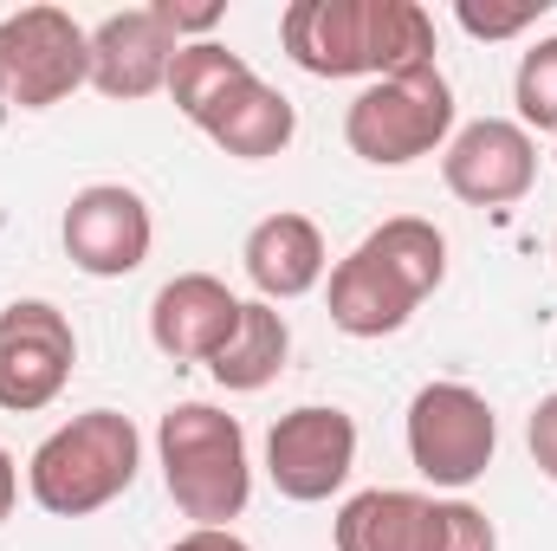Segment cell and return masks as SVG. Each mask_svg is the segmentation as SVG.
<instances>
[{
    "mask_svg": "<svg viewBox=\"0 0 557 551\" xmlns=\"http://www.w3.org/2000/svg\"><path fill=\"white\" fill-rule=\"evenodd\" d=\"M278 46L311 78H396L434 65V20L416 0H292Z\"/></svg>",
    "mask_w": 557,
    "mask_h": 551,
    "instance_id": "cell-1",
    "label": "cell"
},
{
    "mask_svg": "<svg viewBox=\"0 0 557 551\" xmlns=\"http://www.w3.org/2000/svg\"><path fill=\"white\" fill-rule=\"evenodd\" d=\"M441 279H447V234L421 215H396L331 267V325L344 338H389L416 318L428 292H441Z\"/></svg>",
    "mask_w": 557,
    "mask_h": 551,
    "instance_id": "cell-2",
    "label": "cell"
},
{
    "mask_svg": "<svg viewBox=\"0 0 557 551\" xmlns=\"http://www.w3.org/2000/svg\"><path fill=\"white\" fill-rule=\"evenodd\" d=\"M137 467H143L137 421L117 409H85L72 421H59L33 448L26 493L52 519H91V513H104L111 500H124L137 487Z\"/></svg>",
    "mask_w": 557,
    "mask_h": 551,
    "instance_id": "cell-3",
    "label": "cell"
},
{
    "mask_svg": "<svg viewBox=\"0 0 557 551\" xmlns=\"http://www.w3.org/2000/svg\"><path fill=\"white\" fill-rule=\"evenodd\" d=\"M156 467L182 519L195 526H234L253 500V461L240 415L214 403H175L156 421Z\"/></svg>",
    "mask_w": 557,
    "mask_h": 551,
    "instance_id": "cell-4",
    "label": "cell"
},
{
    "mask_svg": "<svg viewBox=\"0 0 557 551\" xmlns=\"http://www.w3.org/2000/svg\"><path fill=\"white\" fill-rule=\"evenodd\" d=\"M460 105H454V85L441 65H416V72H396V78H376L350 98L344 111V143L350 156H363L370 169H409L421 156L447 149V137L460 131L454 124Z\"/></svg>",
    "mask_w": 557,
    "mask_h": 551,
    "instance_id": "cell-5",
    "label": "cell"
},
{
    "mask_svg": "<svg viewBox=\"0 0 557 551\" xmlns=\"http://www.w3.org/2000/svg\"><path fill=\"white\" fill-rule=\"evenodd\" d=\"M91 85V33L65 7H20L0 20V105L52 111Z\"/></svg>",
    "mask_w": 557,
    "mask_h": 551,
    "instance_id": "cell-6",
    "label": "cell"
},
{
    "mask_svg": "<svg viewBox=\"0 0 557 551\" xmlns=\"http://www.w3.org/2000/svg\"><path fill=\"white\" fill-rule=\"evenodd\" d=\"M499 454V415L467 383H421L409 403V461L428 487L467 493Z\"/></svg>",
    "mask_w": 557,
    "mask_h": 551,
    "instance_id": "cell-7",
    "label": "cell"
},
{
    "mask_svg": "<svg viewBox=\"0 0 557 551\" xmlns=\"http://www.w3.org/2000/svg\"><path fill=\"white\" fill-rule=\"evenodd\" d=\"M78 370V331L52 298H13L0 311V409L39 415Z\"/></svg>",
    "mask_w": 557,
    "mask_h": 551,
    "instance_id": "cell-8",
    "label": "cell"
},
{
    "mask_svg": "<svg viewBox=\"0 0 557 551\" xmlns=\"http://www.w3.org/2000/svg\"><path fill=\"white\" fill-rule=\"evenodd\" d=\"M357 474V421L337 403H298L278 415L267 434V480L278 500L292 506H318L331 493H344V480Z\"/></svg>",
    "mask_w": 557,
    "mask_h": 551,
    "instance_id": "cell-9",
    "label": "cell"
},
{
    "mask_svg": "<svg viewBox=\"0 0 557 551\" xmlns=\"http://www.w3.org/2000/svg\"><path fill=\"white\" fill-rule=\"evenodd\" d=\"M441 182L467 208H512L539 182V137L519 118H473L441 149Z\"/></svg>",
    "mask_w": 557,
    "mask_h": 551,
    "instance_id": "cell-10",
    "label": "cell"
},
{
    "mask_svg": "<svg viewBox=\"0 0 557 551\" xmlns=\"http://www.w3.org/2000/svg\"><path fill=\"white\" fill-rule=\"evenodd\" d=\"M65 260L91 279H131L156 247V215L137 188L124 182H91L72 195L65 221H59Z\"/></svg>",
    "mask_w": 557,
    "mask_h": 551,
    "instance_id": "cell-11",
    "label": "cell"
},
{
    "mask_svg": "<svg viewBox=\"0 0 557 551\" xmlns=\"http://www.w3.org/2000/svg\"><path fill=\"white\" fill-rule=\"evenodd\" d=\"M182 39L175 26L162 20V7H124V13H104L91 26V85L117 105H137L156 98L169 85V65H175Z\"/></svg>",
    "mask_w": 557,
    "mask_h": 551,
    "instance_id": "cell-12",
    "label": "cell"
},
{
    "mask_svg": "<svg viewBox=\"0 0 557 551\" xmlns=\"http://www.w3.org/2000/svg\"><path fill=\"white\" fill-rule=\"evenodd\" d=\"M240 305L247 298H234L227 279L175 273L149 298V338L169 364H214L227 351V338L240 331Z\"/></svg>",
    "mask_w": 557,
    "mask_h": 551,
    "instance_id": "cell-13",
    "label": "cell"
},
{
    "mask_svg": "<svg viewBox=\"0 0 557 551\" xmlns=\"http://www.w3.org/2000/svg\"><path fill=\"white\" fill-rule=\"evenodd\" d=\"M240 267L253 279V292L267 305H292L305 292H318L324 273H331V247H324V228L311 215H292L278 208L267 221H253L247 247H240Z\"/></svg>",
    "mask_w": 557,
    "mask_h": 551,
    "instance_id": "cell-14",
    "label": "cell"
},
{
    "mask_svg": "<svg viewBox=\"0 0 557 551\" xmlns=\"http://www.w3.org/2000/svg\"><path fill=\"white\" fill-rule=\"evenodd\" d=\"M195 131L214 143V149H227L234 162H267V156H278L285 143L298 137V111H292L285 91H273V85L253 72V78L227 85V91L208 105V118H201Z\"/></svg>",
    "mask_w": 557,
    "mask_h": 551,
    "instance_id": "cell-15",
    "label": "cell"
},
{
    "mask_svg": "<svg viewBox=\"0 0 557 551\" xmlns=\"http://www.w3.org/2000/svg\"><path fill=\"white\" fill-rule=\"evenodd\" d=\"M337 551H434V500L409 487H363L337 506Z\"/></svg>",
    "mask_w": 557,
    "mask_h": 551,
    "instance_id": "cell-16",
    "label": "cell"
},
{
    "mask_svg": "<svg viewBox=\"0 0 557 551\" xmlns=\"http://www.w3.org/2000/svg\"><path fill=\"white\" fill-rule=\"evenodd\" d=\"M285 357H292V325H285V311L267 305V298H247V305H240V331H234L227 351L208 364V377H214L221 390H234V396H253V390H267L278 370H285Z\"/></svg>",
    "mask_w": 557,
    "mask_h": 551,
    "instance_id": "cell-17",
    "label": "cell"
},
{
    "mask_svg": "<svg viewBox=\"0 0 557 551\" xmlns=\"http://www.w3.org/2000/svg\"><path fill=\"white\" fill-rule=\"evenodd\" d=\"M240 78H253V65L234 52V46H221V39H188L182 52H175V65H169V98H175V111L188 118V124H201L208 118V105L227 91V85H240Z\"/></svg>",
    "mask_w": 557,
    "mask_h": 551,
    "instance_id": "cell-18",
    "label": "cell"
},
{
    "mask_svg": "<svg viewBox=\"0 0 557 551\" xmlns=\"http://www.w3.org/2000/svg\"><path fill=\"white\" fill-rule=\"evenodd\" d=\"M512 105H519L525 131H552L557 137V33L525 46V59L512 72Z\"/></svg>",
    "mask_w": 557,
    "mask_h": 551,
    "instance_id": "cell-19",
    "label": "cell"
},
{
    "mask_svg": "<svg viewBox=\"0 0 557 551\" xmlns=\"http://www.w3.org/2000/svg\"><path fill=\"white\" fill-rule=\"evenodd\" d=\"M434 551H499V532L473 500H434Z\"/></svg>",
    "mask_w": 557,
    "mask_h": 551,
    "instance_id": "cell-20",
    "label": "cell"
},
{
    "mask_svg": "<svg viewBox=\"0 0 557 551\" xmlns=\"http://www.w3.org/2000/svg\"><path fill=\"white\" fill-rule=\"evenodd\" d=\"M545 7H552V0H512V7H493V0L480 7V0H460V7H454V20H460L473 39H519L525 26H539V20H545Z\"/></svg>",
    "mask_w": 557,
    "mask_h": 551,
    "instance_id": "cell-21",
    "label": "cell"
},
{
    "mask_svg": "<svg viewBox=\"0 0 557 551\" xmlns=\"http://www.w3.org/2000/svg\"><path fill=\"white\" fill-rule=\"evenodd\" d=\"M525 448H532V467H539L545 480H557V390L532 409V421H525Z\"/></svg>",
    "mask_w": 557,
    "mask_h": 551,
    "instance_id": "cell-22",
    "label": "cell"
},
{
    "mask_svg": "<svg viewBox=\"0 0 557 551\" xmlns=\"http://www.w3.org/2000/svg\"><path fill=\"white\" fill-rule=\"evenodd\" d=\"M156 7H162V20L175 26V39H182V46H188V33H195V39H208V33L227 20V7H221V0H208V7H175V0H156Z\"/></svg>",
    "mask_w": 557,
    "mask_h": 551,
    "instance_id": "cell-23",
    "label": "cell"
},
{
    "mask_svg": "<svg viewBox=\"0 0 557 551\" xmlns=\"http://www.w3.org/2000/svg\"><path fill=\"white\" fill-rule=\"evenodd\" d=\"M169 551H253V546H247L234 526H195V532H182Z\"/></svg>",
    "mask_w": 557,
    "mask_h": 551,
    "instance_id": "cell-24",
    "label": "cell"
},
{
    "mask_svg": "<svg viewBox=\"0 0 557 551\" xmlns=\"http://www.w3.org/2000/svg\"><path fill=\"white\" fill-rule=\"evenodd\" d=\"M13 500H20V461L0 448V526L13 519Z\"/></svg>",
    "mask_w": 557,
    "mask_h": 551,
    "instance_id": "cell-25",
    "label": "cell"
},
{
    "mask_svg": "<svg viewBox=\"0 0 557 551\" xmlns=\"http://www.w3.org/2000/svg\"><path fill=\"white\" fill-rule=\"evenodd\" d=\"M552 260H557V241H552Z\"/></svg>",
    "mask_w": 557,
    "mask_h": 551,
    "instance_id": "cell-26",
    "label": "cell"
},
{
    "mask_svg": "<svg viewBox=\"0 0 557 551\" xmlns=\"http://www.w3.org/2000/svg\"><path fill=\"white\" fill-rule=\"evenodd\" d=\"M552 156H557V137H552Z\"/></svg>",
    "mask_w": 557,
    "mask_h": 551,
    "instance_id": "cell-27",
    "label": "cell"
}]
</instances>
